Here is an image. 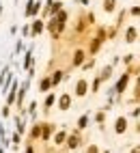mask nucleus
<instances>
[{
    "instance_id": "nucleus-1",
    "label": "nucleus",
    "mask_w": 140,
    "mask_h": 153,
    "mask_svg": "<svg viewBox=\"0 0 140 153\" xmlns=\"http://www.w3.org/2000/svg\"><path fill=\"white\" fill-rule=\"evenodd\" d=\"M125 127H127V121H125V117H121V119H116V125H114V129H116V134H123V131H125Z\"/></svg>"
},
{
    "instance_id": "nucleus-2",
    "label": "nucleus",
    "mask_w": 140,
    "mask_h": 153,
    "mask_svg": "<svg viewBox=\"0 0 140 153\" xmlns=\"http://www.w3.org/2000/svg\"><path fill=\"white\" fill-rule=\"evenodd\" d=\"M125 86H127V76H123L121 80H119V84H116V93H123V91H125Z\"/></svg>"
},
{
    "instance_id": "nucleus-3",
    "label": "nucleus",
    "mask_w": 140,
    "mask_h": 153,
    "mask_svg": "<svg viewBox=\"0 0 140 153\" xmlns=\"http://www.w3.org/2000/svg\"><path fill=\"white\" fill-rule=\"evenodd\" d=\"M127 39L125 41H136V37H138V33H136V28H127V35H125Z\"/></svg>"
},
{
    "instance_id": "nucleus-4",
    "label": "nucleus",
    "mask_w": 140,
    "mask_h": 153,
    "mask_svg": "<svg viewBox=\"0 0 140 153\" xmlns=\"http://www.w3.org/2000/svg\"><path fill=\"white\" fill-rule=\"evenodd\" d=\"M76 93H78L80 97L86 93V82H84V80H80V82H78V91H76Z\"/></svg>"
},
{
    "instance_id": "nucleus-5",
    "label": "nucleus",
    "mask_w": 140,
    "mask_h": 153,
    "mask_svg": "<svg viewBox=\"0 0 140 153\" xmlns=\"http://www.w3.org/2000/svg\"><path fill=\"white\" fill-rule=\"evenodd\" d=\"M114 7H116V0H106L104 2V9L110 13V11H114Z\"/></svg>"
},
{
    "instance_id": "nucleus-6",
    "label": "nucleus",
    "mask_w": 140,
    "mask_h": 153,
    "mask_svg": "<svg viewBox=\"0 0 140 153\" xmlns=\"http://www.w3.org/2000/svg\"><path fill=\"white\" fill-rule=\"evenodd\" d=\"M69 104H71L69 95H63V97H61V108H63V110H67V108H69Z\"/></svg>"
},
{
    "instance_id": "nucleus-7",
    "label": "nucleus",
    "mask_w": 140,
    "mask_h": 153,
    "mask_svg": "<svg viewBox=\"0 0 140 153\" xmlns=\"http://www.w3.org/2000/svg\"><path fill=\"white\" fill-rule=\"evenodd\" d=\"M84 60V52H76V58H73V65H80Z\"/></svg>"
},
{
    "instance_id": "nucleus-8",
    "label": "nucleus",
    "mask_w": 140,
    "mask_h": 153,
    "mask_svg": "<svg viewBox=\"0 0 140 153\" xmlns=\"http://www.w3.org/2000/svg\"><path fill=\"white\" fill-rule=\"evenodd\" d=\"M78 142H80V138H78V136H71V138H69V147L76 149V147H78Z\"/></svg>"
},
{
    "instance_id": "nucleus-9",
    "label": "nucleus",
    "mask_w": 140,
    "mask_h": 153,
    "mask_svg": "<svg viewBox=\"0 0 140 153\" xmlns=\"http://www.w3.org/2000/svg\"><path fill=\"white\" fill-rule=\"evenodd\" d=\"M110 74H112V67H106V69H104V74H101V80L110 78Z\"/></svg>"
},
{
    "instance_id": "nucleus-10",
    "label": "nucleus",
    "mask_w": 140,
    "mask_h": 153,
    "mask_svg": "<svg viewBox=\"0 0 140 153\" xmlns=\"http://www.w3.org/2000/svg\"><path fill=\"white\" fill-rule=\"evenodd\" d=\"M86 121H88V117H80V121H78V127H86Z\"/></svg>"
},
{
    "instance_id": "nucleus-11",
    "label": "nucleus",
    "mask_w": 140,
    "mask_h": 153,
    "mask_svg": "<svg viewBox=\"0 0 140 153\" xmlns=\"http://www.w3.org/2000/svg\"><path fill=\"white\" fill-rule=\"evenodd\" d=\"M61 78H63V74H61V71H56V76H54L52 82H61Z\"/></svg>"
},
{
    "instance_id": "nucleus-12",
    "label": "nucleus",
    "mask_w": 140,
    "mask_h": 153,
    "mask_svg": "<svg viewBox=\"0 0 140 153\" xmlns=\"http://www.w3.org/2000/svg\"><path fill=\"white\" fill-rule=\"evenodd\" d=\"M63 140H65V134H58V136H56V142H58V145H61Z\"/></svg>"
},
{
    "instance_id": "nucleus-13",
    "label": "nucleus",
    "mask_w": 140,
    "mask_h": 153,
    "mask_svg": "<svg viewBox=\"0 0 140 153\" xmlns=\"http://www.w3.org/2000/svg\"><path fill=\"white\" fill-rule=\"evenodd\" d=\"M86 153H97V147H95V145H93V147H88V151H86Z\"/></svg>"
}]
</instances>
